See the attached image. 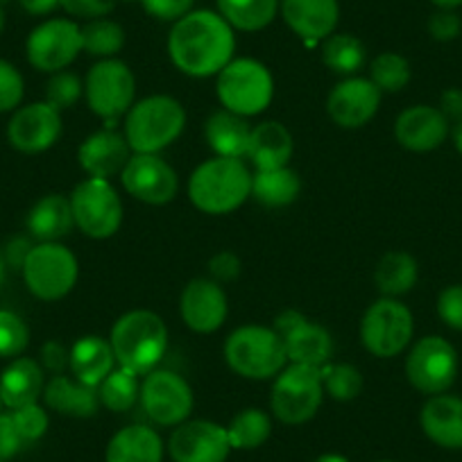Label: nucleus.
I'll list each match as a JSON object with an SVG mask.
<instances>
[{
    "mask_svg": "<svg viewBox=\"0 0 462 462\" xmlns=\"http://www.w3.org/2000/svg\"><path fill=\"white\" fill-rule=\"evenodd\" d=\"M322 403V370L292 363L273 388V412L283 424H304Z\"/></svg>",
    "mask_w": 462,
    "mask_h": 462,
    "instance_id": "6e6552de",
    "label": "nucleus"
},
{
    "mask_svg": "<svg viewBox=\"0 0 462 462\" xmlns=\"http://www.w3.org/2000/svg\"><path fill=\"white\" fill-rule=\"evenodd\" d=\"M43 393V372L32 358H16L0 376V402L10 411L37 403Z\"/></svg>",
    "mask_w": 462,
    "mask_h": 462,
    "instance_id": "a878e982",
    "label": "nucleus"
},
{
    "mask_svg": "<svg viewBox=\"0 0 462 462\" xmlns=\"http://www.w3.org/2000/svg\"><path fill=\"white\" fill-rule=\"evenodd\" d=\"M273 75L256 60H234L217 73V97L226 111L256 116L273 100Z\"/></svg>",
    "mask_w": 462,
    "mask_h": 462,
    "instance_id": "423d86ee",
    "label": "nucleus"
},
{
    "mask_svg": "<svg viewBox=\"0 0 462 462\" xmlns=\"http://www.w3.org/2000/svg\"><path fill=\"white\" fill-rule=\"evenodd\" d=\"M75 225L91 238L114 236L123 222V204L106 180H84L70 195Z\"/></svg>",
    "mask_w": 462,
    "mask_h": 462,
    "instance_id": "1a4fd4ad",
    "label": "nucleus"
},
{
    "mask_svg": "<svg viewBox=\"0 0 462 462\" xmlns=\"http://www.w3.org/2000/svg\"><path fill=\"white\" fill-rule=\"evenodd\" d=\"M370 79L376 84L379 91L397 93L411 82V66L402 55L394 52H383L372 61Z\"/></svg>",
    "mask_w": 462,
    "mask_h": 462,
    "instance_id": "58836bf2",
    "label": "nucleus"
},
{
    "mask_svg": "<svg viewBox=\"0 0 462 462\" xmlns=\"http://www.w3.org/2000/svg\"><path fill=\"white\" fill-rule=\"evenodd\" d=\"M150 16L159 21H180L193 7V0H141Z\"/></svg>",
    "mask_w": 462,
    "mask_h": 462,
    "instance_id": "de8ad7c7",
    "label": "nucleus"
},
{
    "mask_svg": "<svg viewBox=\"0 0 462 462\" xmlns=\"http://www.w3.org/2000/svg\"><path fill=\"white\" fill-rule=\"evenodd\" d=\"M82 51V28L66 19H52L28 37V60L34 69L60 73Z\"/></svg>",
    "mask_w": 462,
    "mask_h": 462,
    "instance_id": "4468645a",
    "label": "nucleus"
},
{
    "mask_svg": "<svg viewBox=\"0 0 462 462\" xmlns=\"http://www.w3.org/2000/svg\"><path fill=\"white\" fill-rule=\"evenodd\" d=\"M141 393L139 374H134L127 367L121 370H111V374L97 385V394H100V403L114 412L130 411L136 403Z\"/></svg>",
    "mask_w": 462,
    "mask_h": 462,
    "instance_id": "f704fd0d",
    "label": "nucleus"
},
{
    "mask_svg": "<svg viewBox=\"0 0 462 462\" xmlns=\"http://www.w3.org/2000/svg\"><path fill=\"white\" fill-rule=\"evenodd\" d=\"M462 21L453 10H439L430 16L429 32L438 42H453L460 34Z\"/></svg>",
    "mask_w": 462,
    "mask_h": 462,
    "instance_id": "09e8293b",
    "label": "nucleus"
},
{
    "mask_svg": "<svg viewBox=\"0 0 462 462\" xmlns=\"http://www.w3.org/2000/svg\"><path fill=\"white\" fill-rule=\"evenodd\" d=\"M186 125V114L171 96H150L132 106L125 139L136 154H154L168 148Z\"/></svg>",
    "mask_w": 462,
    "mask_h": 462,
    "instance_id": "20e7f679",
    "label": "nucleus"
},
{
    "mask_svg": "<svg viewBox=\"0 0 462 462\" xmlns=\"http://www.w3.org/2000/svg\"><path fill=\"white\" fill-rule=\"evenodd\" d=\"M453 143H456V150L462 154V121L456 123L453 127Z\"/></svg>",
    "mask_w": 462,
    "mask_h": 462,
    "instance_id": "13d9d810",
    "label": "nucleus"
},
{
    "mask_svg": "<svg viewBox=\"0 0 462 462\" xmlns=\"http://www.w3.org/2000/svg\"><path fill=\"white\" fill-rule=\"evenodd\" d=\"M208 270H211V274L217 282H234L241 274V261H238L236 254H231V252H220V254H216L211 259Z\"/></svg>",
    "mask_w": 462,
    "mask_h": 462,
    "instance_id": "3c124183",
    "label": "nucleus"
},
{
    "mask_svg": "<svg viewBox=\"0 0 462 462\" xmlns=\"http://www.w3.org/2000/svg\"><path fill=\"white\" fill-rule=\"evenodd\" d=\"M73 225L70 199H66L64 195H46L34 204L28 216V229L42 243H55L57 238L66 236Z\"/></svg>",
    "mask_w": 462,
    "mask_h": 462,
    "instance_id": "7c9ffc66",
    "label": "nucleus"
},
{
    "mask_svg": "<svg viewBox=\"0 0 462 462\" xmlns=\"http://www.w3.org/2000/svg\"><path fill=\"white\" fill-rule=\"evenodd\" d=\"M162 438L148 426H127L106 447V462H162Z\"/></svg>",
    "mask_w": 462,
    "mask_h": 462,
    "instance_id": "cd10ccee",
    "label": "nucleus"
},
{
    "mask_svg": "<svg viewBox=\"0 0 462 462\" xmlns=\"http://www.w3.org/2000/svg\"><path fill=\"white\" fill-rule=\"evenodd\" d=\"M125 46V32L109 19H93L82 28V51L91 55L109 57Z\"/></svg>",
    "mask_w": 462,
    "mask_h": 462,
    "instance_id": "4c0bfd02",
    "label": "nucleus"
},
{
    "mask_svg": "<svg viewBox=\"0 0 462 462\" xmlns=\"http://www.w3.org/2000/svg\"><path fill=\"white\" fill-rule=\"evenodd\" d=\"M283 21L306 42L331 37L340 19L337 0H282Z\"/></svg>",
    "mask_w": 462,
    "mask_h": 462,
    "instance_id": "4be33fe9",
    "label": "nucleus"
},
{
    "mask_svg": "<svg viewBox=\"0 0 462 462\" xmlns=\"http://www.w3.org/2000/svg\"><path fill=\"white\" fill-rule=\"evenodd\" d=\"M79 166L97 180H106V177L123 172V168L130 162V143L125 136H121L114 130H102L97 134L88 136L82 145H79Z\"/></svg>",
    "mask_w": 462,
    "mask_h": 462,
    "instance_id": "5701e85b",
    "label": "nucleus"
},
{
    "mask_svg": "<svg viewBox=\"0 0 462 462\" xmlns=\"http://www.w3.org/2000/svg\"><path fill=\"white\" fill-rule=\"evenodd\" d=\"M236 48L231 25L208 10L189 12L168 37L171 60L190 78H208L225 69Z\"/></svg>",
    "mask_w": 462,
    "mask_h": 462,
    "instance_id": "f257e3e1",
    "label": "nucleus"
},
{
    "mask_svg": "<svg viewBox=\"0 0 462 462\" xmlns=\"http://www.w3.org/2000/svg\"><path fill=\"white\" fill-rule=\"evenodd\" d=\"M14 417V424L19 429V433L23 435L25 442H37L39 438H43V433L48 430V415L42 406L37 403H30V406L16 408L12 411Z\"/></svg>",
    "mask_w": 462,
    "mask_h": 462,
    "instance_id": "37998d69",
    "label": "nucleus"
},
{
    "mask_svg": "<svg viewBox=\"0 0 462 462\" xmlns=\"http://www.w3.org/2000/svg\"><path fill=\"white\" fill-rule=\"evenodd\" d=\"M319 370H322L324 388L337 402H349L361 394L363 376L354 365H328L327 363Z\"/></svg>",
    "mask_w": 462,
    "mask_h": 462,
    "instance_id": "ea45409f",
    "label": "nucleus"
},
{
    "mask_svg": "<svg viewBox=\"0 0 462 462\" xmlns=\"http://www.w3.org/2000/svg\"><path fill=\"white\" fill-rule=\"evenodd\" d=\"M168 346L166 324L150 310H132L114 324L111 349L121 367L134 374H150L163 358Z\"/></svg>",
    "mask_w": 462,
    "mask_h": 462,
    "instance_id": "7ed1b4c3",
    "label": "nucleus"
},
{
    "mask_svg": "<svg viewBox=\"0 0 462 462\" xmlns=\"http://www.w3.org/2000/svg\"><path fill=\"white\" fill-rule=\"evenodd\" d=\"M79 96H82V82L73 73H57L46 87V102L55 106L57 111L73 106L79 100Z\"/></svg>",
    "mask_w": 462,
    "mask_h": 462,
    "instance_id": "79ce46f5",
    "label": "nucleus"
},
{
    "mask_svg": "<svg viewBox=\"0 0 462 462\" xmlns=\"http://www.w3.org/2000/svg\"><path fill=\"white\" fill-rule=\"evenodd\" d=\"M23 435L19 433L12 412H0V460L5 462L14 457L25 447Z\"/></svg>",
    "mask_w": 462,
    "mask_h": 462,
    "instance_id": "49530a36",
    "label": "nucleus"
},
{
    "mask_svg": "<svg viewBox=\"0 0 462 462\" xmlns=\"http://www.w3.org/2000/svg\"><path fill=\"white\" fill-rule=\"evenodd\" d=\"M3 25H5V14H3V7H0V32H3Z\"/></svg>",
    "mask_w": 462,
    "mask_h": 462,
    "instance_id": "680f3d73",
    "label": "nucleus"
},
{
    "mask_svg": "<svg viewBox=\"0 0 462 462\" xmlns=\"http://www.w3.org/2000/svg\"><path fill=\"white\" fill-rule=\"evenodd\" d=\"M0 462H3V460H0Z\"/></svg>",
    "mask_w": 462,
    "mask_h": 462,
    "instance_id": "69168bd1",
    "label": "nucleus"
},
{
    "mask_svg": "<svg viewBox=\"0 0 462 462\" xmlns=\"http://www.w3.org/2000/svg\"><path fill=\"white\" fill-rule=\"evenodd\" d=\"M116 0H60L69 14L79 16V19H102L106 12L114 10Z\"/></svg>",
    "mask_w": 462,
    "mask_h": 462,
    "instance_id": "8fccbe9b",
    "label": "nucleus"
},
{
    "mask_svg": "<svg viewBox=\"0 0 462 462\" xmlns=\"http://www.w3.org/2000/svg\"><path fill=\"white\" fill-rule=\"evenodd\" d=\"M43 399L55 412L70 417H91L100 406V394L93 385H84L79 381H70L66 376H55L43 388Z\"/></svg>",
    "mask_w": 462,
    "mask_h": 462,
    "instance_id": "c85d7f7f",
    "label": "nucleus"
},
{
    "mask_svg": "<svg viewBox=\"0 0 462 462\" xmlns=\"http://www.w3.org/2000/svg\"><path fill=\"white\" fill-rule=\"evenodd\" d=\"M3 282H5V259L0 254V286H3Z\"/></svg>",
    "mask_w": 462,
    "mask_h": 462,
    "instance_id": "052dcab7",
    "label": "nucleus"
},
{
    "mask_svg": "<svg viewBox=\"0 0 462 462\" xmlns=\"http://www.w3.org/2000/svg\"><path fill=\"white\" fill-rule=\"evenodd\" d=\"M123 186L127 193L148 204H166L177 195L175 171L157 154H136L123 168Z\"/></svg>",
    "mask_w": 462,
    "mask_h": 462,
    "instance_id": "a211bd4d",
    "label": "nucleus"
},
{
    "mask_svg": "<svg viewBox=\"0 0 462 462\" xmlns=\"http://www.w3.org/2000/svg\"><path fill=\"white\" fill-rule=\"evenodd\" d=\"M322 60L333 73L352 75L365 61V48L352 34H333L322 48Z\"/></svg>",
    "mask_w": 462,
    "mask_h": 462,
    "instance_id": "e433bc0d",
    "label": "nucleus"
},
{
    "mask_svg": "<svg viewBox=\"0 0 462 462\" xmlns=\"http://www.w3.org/2000/svg\"><path fill=\"white\" fill-rule=\"evenodd\" d=\"M252 193V175L241 159H208L190 175L189 198L199 211L222 216L241 207Z\"/></svg>",
    "mask_w": 462,
    "mask_h": 462,
    "instance_id": "f03ea898",
    "label": "nucleus"
},
{
    "mask_svg": "<svg viewBox=\"0 0 462 462\" xmlns=\"http://www.w3.org/2000/svg\"><path fill=\"white\" fill-rule=\"evenodd\" d=\"M217 7L231 28L256 32L273 23L279 0H217Z\"/></svg>",
    "mask_w": 462,
    "mask_h": 462,
    "instance_id": "473e14b6",
    "label": "nucleus"
},
{
    "mask_svg": "<svg viewBox=\"0 0 462 462\" xmlns=\"http://www.w3.org/2000/svg\"><path fill=\"white\" fill-rule=\"evenodd\" d=\"M412 313L397 300H381L370 306L361 324L363 345L374 356L390 358L402 354L412 340Z\"/></svg>",
    "mask_w": 462,
    "mask_h": 462,
    "instance_id": "9d476101",
    "label": "nucleus"
},
{
    "mask_svg": "<svg viewBox=\"0 0 462 462\" xmlns=\"http://www.w3.org/2000/svg\"><path fill=\"white\" fill-rule=\"evenodd\" d=\"M247 157L259 171L286 168L292 157V136L282 123L265 121L256 125L250 134Z\"/></svg>",
    "mask_w": 462,
    "mask_h": 462,
    "instance_id": "393cba45",
    "label": "nucleus"
},
{
    "mask_svg": "<svg viewBox=\"0 0 462 462\" xmlns=\"http://www.w3.org/2000/svg\"><path fill=\"white\" fill-rule=\"evenodd\" d=\"M181 318L198 333H213L226 319V295L211 279H193L181 292Z\"/></svg>",
    "mask_w": 462,
    "mask_h": 462,
    "instance_id": "aec40b11",
    "label": "nucleus"
},
{
    "mask_svg": "<svg viewBox=\"0 0 462 462\" xmlns=\"http://www.w3.org/2000/svg\"><path fill=\"white\" fill-rule=\"evenodd\" d=\"M315 462H349L345 456H337V453H324Z\"/></svg>",
    "mask_w": 462,
    "mask_h": 462,
    "instance_id": "bf43d9fd",
    "label": "nucleus"
},
{
    "mask_svg": "<svg viewBox=\"0 0 462 462\" xmlns=\"http://www.w3.org/2000/svg\"><path fill=\"white\" fill-rule=\"evenodd\" d=\"M381 105V91L372 79L352 78L337 84L327 102L328 116L340 127H363L374 118Z\"/></svg>",
    "mask_w": 462,
    "mask_h": 462,
    "instance_id": "6ab92c4d",
    "label": "nucleus"
},
{
    "mask_svg": "<svg viewBox=\"0 0 462 462\" xmlns=\"http://www.w3.org/2000/svg\"><path fill=\"white\" fill-rule=\"evenodd\" d=\"M19 3L21 7L32 16L51 14V12L60 5V0H19Z\"/></svg>",
    "mask_w": 462,
    "mask_h": 462,
    "instance_id": "6e6d98bb",
    "label": "nucleus"
},
{
    "mask_svg": "<svg viewBox=\"0 0 462 462\" xmlns=\"http://www.w3.org/2000/svg\"><path fill=\"white\" fill-rule=\"evenodd\" d=\"M168 451L175 462H225L231 451L226 429L213 421H186L172 433Z\"/></svg>",
    "mask_w": 462,
    "mask_h": 462,
    "instance_id": "dca6fc26",
    "label": "nucleus"
},
{
    "mask_svg": "<svg viewBox=\"0 0 462 462\" xmlns=\"http://www.w3.org/2000/svg\"><path fill=\"white\" fill-rule=\"evenodd\" d=\"M270 417L259 408H247L231 420L226 435H229L231 448H256L270 438Z\"/></svg>",
    "mask_w": 462,
    "mask_h": 462,
    "instance_id": "c9c22d12",
    "label": "nucleus"
},
{
    "mask_svg": "<svg viewBox=\"0 0 462 462\" xmlns=\"http://www.w3.org/2000/svg\"><path fill=\"white\" fill-rule=\"evenodd\" d=\"M30 243L23 241V238H16V241L10 243V247H7V263L14 265V268H21L23 270V263L25 259H28L30 254Z\"/></svg>",
    "mask_w": 462,
    "mask_h": 462,
    "instance_id": "5fc2aeb1",
    "label": "nucleus"
},
{
    "mask_svg": "<svg viewBox=\"0 0 462 462\" xmlns=\"http://www.w3.org/2000/svg\"><path fill=\"white\" fill-rule=\"evenodd\" d=\"M250 125L245 118L231 111H217L207 121V141L217 157L241 159L247 157V145H250Z\"/></svg>",
    "mask_w": 462,
    "mask_h": 462,
    "instance_id": "c756f323",
    "label": "nucleus"
},
{
    "mask_svg": "<svg viewBox=\"0 0 462 462\" xmlns=\"http://www.w3.org/2000/svg\"><path fill=\"white\" fill-rule=\"evenodd\" d=\"M433 5H438L439 10H456L462 5V0H430Z\"/></svg>",
    "mask_w": 462,
    "mask_h": 462,
    "instance_id": "4d7b16f0",
    "label": "nucleus"
},
{
    "mask_svg": "<svg viewBox=\"0 0 462 462\" xmlns=\"http://www.w3.org/2000/svg\"><path fill=\"white\" fill-rule=\"evenodd\" d=\"M421 429L444 448H462V399L435 394L421 408Z\"/></svg>",
    "mask_w": 462,
    "mask_h": 462,
    "instance_id": "b1692460",
    "label": "nucleus"
},
{
    "mask_svg": "<svg viewBox=\"0 0 462 462\" xmlns=\"http://www.w3.org/2000/svg\"><path fill=\"white\" fill-rule=\"evenodd\" d=\"M274 331L286 345L288 361L300 365L324 367L333 354V342L327 328L309 322L297 310H286L274 322Z\"/></svg>",
    "mask_w": 462,
    "mask_h": 462,
    "instance_id": "2eb2a0df",
    "label": "nucleus"
},
{
    "mask_svg": "<svg viewBox=\"0 0 462 462\" xmlns=\"http://www.w3.org/2000/svg\"><path fill=\"white\" fill-rule=\"evenodd\" d=\"M406 376L424 394H444L457 376V354L444 337H421L406 358Z\"/></svg>",
    "mask_w": 462,
    "mask_h": 462,
    "instance_id": "9b49d317",
    "label": "nucleus"
},
{
    "mask_svg": "<svg viewBox=\"0 0 462 462\" xmlns=\"http://www.w3.org/2000/svg\"><path fill=\"white\" fill-rule=\"evenodd\" d=\"M114 361L116 356L111 342L97 336H87L78 340L69 354V365L79 383L93 385V388H97L111 374Z\"/></svg>",
    "mask_w": 462,
    "mask_h": 462,
    "instance_id": "bb28decb",
    "label": "nucleus"
},
{
    "mask_svg": "<svg viewBox=\"0 0 462 462\" xmlns=\"http://www.w3.org/2000/svg\"><path fill=\"white\" fill-rule=\"evenodd\" d=\"M30 333L23 319L10 310H0V356L14 358L28 346Z\"/></svg>",
    "mask_w": 462,
    "mask_h": 462,
    "instance_id": "a19ab883",
    "label": "nucleus"
},
{
    "mask_svg": "<svg viewBox=\"0 0 462 462\" xmlns=\"http://www.w3.org/2000/svg\"><path fill=\"white\" fill-rule=\"evenodd\" d=\"M225 358L245 379H270L286 365V345L274 328L241 327L225 342Z\"/></svg>",
    "mask_w": 462,
    "mask_h": 462,
    "instance_id": "39448f33",
    "label": "nucleus"
},
{
    "mask_svg": "<svg viewBox=\"0 0 462 462\" xmlns=\"http://www.w3.org/2000/svg\"><path fill=\"white\" fill-rule=\"evenodd\" d=\"M0 406H3V402H0Z\"/></svg>",
    "mask_w": 462,
    "mask_h": 462,
    "instance_id": "0e129e2a",
    "label": "nucleus"
},
{
    "mask_svg": "<svg viewBox=\"0 0 462 462\" xmlns=\"http://www.w3.org/2000/svg\"><path fill=\"white\" fill-rule=\"evenodd\" d=\"M439 111L447 116V121H462V88H448L442 93V100H439Z\"/></svg>",
    "mask_w": 462,
    "mask_h": 462,
    "instance_id": "603ef678",
    "label": "nucleus"
},
{
    "mask_svg": "<svg viewBox=\"0 0 462 462\" xmlns=\"http://www.w3.org/2000/svg\"><path fill=\"white\" fill-rule=\"evenodd\" d=\"M301 181L291 168H274V171H259L252 177V195L263 207H286L295 202L300 195Z\"/></svg>",
    "mask_w": 462,
    "mask_h": 462,
    "instance_id": "2f4dec72",
    "label": "nucleus"
},
{
    "mask_svg": "<svg viewBox=\"0 0 462 462\" xmlns=\"http://www.w3.org/2000/svg\"><path fill=\"white\" fill-rule=\"evenodd\" d=\"M399 143L412 152H429L439 148L448 136L447 116L429 105H417L403 111L394 125Z\"/></svg>",
    "mask_w": 462,
    "mask_h": 462,
    "instance_id": "412c9836",
    "label": "nucleus"
},
{
    "mask_svg": "<svg viewBox=\"0 0 462 462\" xmlns=\"http://www.w3.org/2000/svg\"><path fill=\"white\" fill-rule=\"evenodd\" d=\"M438 313L447 327L462 331V286L444 288L438 300Z\"/></svg>",
    "mask_w": 462,
    "mask_h": 462,
    "instance_id": "a18cd8bd",
    "label": "nucleus"
},
{
    "mask_svg": "<svg viewBox=\"0 0 462 462\" xmlns=\"http://www.w3.org/2000/svg\"><path fill=\"white\" fill-rule=\"evenodd\" d=\"M141 403L152 421L162 426H177L193 411V393L175 372L154 370L141 385Z\"/></svg>",
    "mask_w": 462,
    "mask_h": 462,
    "instance_id": "ddd939ff",
    "label": "nucleus"
},
{
    "mask_svg": "<svg viewBox=\"0 0 462 462\" xmlns=\"http://www.w3.org/2000/svg\"><path fill=\"white\" fill-rule=\"evenodd\" d=\"M23 100V78L10 61L0 60V114L12 111Z\"/></svg>",
    "mask_w": 462,
    "mask_h": 462,
    "instance_id": "c03bdc74",
    "label": "nucleus"
},
{
    "mask_svg": "<svg viewBox=\"0 0 462 462\" xmlns=\"http://www.w3.org/2000/svg\"><path fill=\"white\" fill-rule=\"evenodd\" d=\"M374 279L383 295H403L417 283V261L406 252H390L381 259Z\"/></svg>",
    "mask_w": 462,
    "mask_h": 462,
    "instance_id": "72a5a7b5",
    "label": "nucleus"
},
{
    "mask_svg": "<svg viewBox=\"0 0 462 462\" xmlns=\"http://www.w3.org/2000/svg\"><path fill=\"white\" fill-rule=\"evenodd\" d=\"M61 134V116L48 102H34L12 116L7 139L21 152H43L52 148Z\"/></svg>",
    "mask_w": 462,
    "mask_h": 462,
    "instance_id": "f3484780",
    "label": "nucleus"
},
{
    "mask_svg": "<svg viewBox=\"0 0 462 462\" xmlns=\"http://www.w3.org/2000/svg\"><path fill=\"white\" fill-rule=\"evenodd\" d=\"M136 82L132 70L123 61L105 60L93 66L87 75V100L88 106L100 118L114 125L134 102Z\"/></svg>",
    "mask_w": 462,
    "mask_h": 462,
    "instance_id": "f8f14e48",
    "label": "nucleus"
},
{
    "mask_svg": "<svg viewBox=\"0 0 462 462\" xmlns=\"http://www.w3.org/2000/svg\"><path fill=\"white\" fill-rule=\"evenodd\" d=\"M379 462H394V460H379Z\"/></svg>",
    "mask_w": 462,
    "mask_h": 462,
    "instance_id": "e2e57ef3",
    "label": "nucleus"
},
{
    "mask_svg": "<svg viewBox=\"0 0 462 462\" xmlns=\"http://www.w3.org/2000/svg\"><path fill=\"white\" fill-rule=\"evenodd\" d=\"M23 277L28 291L39 300H61L78 282V261L69 247L60 243H42L30 250L23 263Z\"/></svg>",
    "mask_w": 462,
    "mask_h": 462,
    "instance_id": "0eeeda50",
    "label": "nucleus"
},
{
    "mask_svg": "<svg viewBox=\"0 0 462 462\" xmlns=\"http://www.w3.org/2000/svg\"><path fill=\"white\" fill-rule=\"evenodd\" d=\"M42 358L43 365L52 372H60L61 367H66V363H69V354H66V349L60 342H48V345H43Z\"/></svg>",
    "mask_w": 462,
    "mask_h": 462,
    "instance_id": "864d4df0",
    "label": "nucleus"
}]
</instances>
